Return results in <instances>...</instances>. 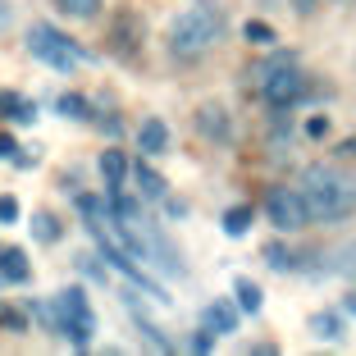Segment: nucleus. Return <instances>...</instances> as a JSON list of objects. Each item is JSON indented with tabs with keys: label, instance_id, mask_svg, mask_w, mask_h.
Here are the masks:
<instances>
[{
	"label": "nucleus",
	"instance_id": "1",
	"mask_svg": "<svg viewBox=\"0 0 356 356\" xmlns=\"http://www.w3.org/2000/svg\"><path fill=\"white\" fill-rule=\"evenodd\" d=\"M302 197H306V210L311 220L320 224H334V220H347L356 215V178L338 165H306L302 174Z\"/></svg>",
	"mask_w": 356,
	"mask_h": 356
},
{
	"label": "nucleus",
	"instance_id": "2",
	"mask_svg": "<svg viewBox=\"0 0 356 356\" xmlns=\"http://www.w3.org/2000/svg\"><path fill=\"white\" fill-rule=\"evenodd\" d=\"M224 37V19L210 5H192V10H183L174 19V28H169V51L178 55V60H197V55L215 51V42Z\"/></svg>",
	"mask_w": 356,
	"mask_h": 356
},
{
	"label": "nucleus",
	"instance_id": "3",
	"mask_svg": "<svg viewBox=\"0 0 356 356\" xmlns=\"http://www.w3.org/2000/svg\"><path fill=\"white\" fill-rule=\"evenodd\" d=\"M42 320L60 338H69L74 347H87L92 334H96V315H92V306H87L83 288H64V293H55V306H46Z\"/></svg>",
	"mask_w": 356,
	"mask_h": 356
},
{
	"label": "nucleus",
	"instance_id": "4",
	"mask_svg": "<svg viewBox=\"0 0 356 356\" xmlns=\"http://www.w3.org/2000/svg\"><path fill=\"white\" fill-rule=\"evenodd\" d=\"M261 96L270 105H293L306 96V74L297 69L293 55H279L274 64H265L261 69Z\"/></svg>",
	"mask_w": 356,
	"mask_h": 356
},
{
	"label": "nucleus",
	"instance_id": "5",
	"mask_svg": "<svg viewBox=\"0 0 356 356\" xmlns=\"http://www.w3.org/2000/svg\"><path fill=\"white\" fill-rule=\"evenodd\" d=\"M28 51L37 55V60H46L51 69H60V74H69L78 60H83V51H78L64 32H55L51 23H32V32H28Z\"/></svg>",
	"mask_w": 356,
	"mask_h": 356
},
{
	"label": "nucleus",
	"instance_id": "6",
	"mask_svg": "<svg viewBox=\"0 0 356 356\" xmlns=\"http://www.w3.org/2000/svg\"><path fill=\"white\" fill-rule=\"evenodd\" d=\"M265 215H270V224L279 233H297V229L311 224V210H306L302 188H270V197H265Z\"/></svg>",
	"mask_w": 356,
	"mask_h": 356
},
{
	"label": "nucleus",
	"instance_id": "7",
	"mask_svg": "<svg viewBox=\"0 0 356 356\" xmlns=\"http://www.w3.org/2000/svg\"><path fill=\"white\" fill-rule=\"evenodd\" d=\"M133 183H137V197L142 201H165L169 197V183L151 165H142V160H137V169H133Z\"/></svg>",
	"mask_w": 356,
	"mask_h": 356
},
{
	"label": "nucleus",
	"instance_id": "8",
	"mask_svg": "<svg viewBox=\"0 0 356 356\" xmlns=\"http://www.w3.org/2000/svg\"><path fill=\"white\" fill-rule=\"evenodd\" d=\"M137 147H142V156H160V151L169 147V128H165V119H147V124L137 128Z\"/></svg>",
	"mask_w": 356,
	"mask_h": 356
},
{
	"label": "nucleus",
	"instance_id": "9",
	"mask_svg": "<svg viewBox=\"0 0 356 356\" xmlns=\"http://www.w3.org/2000/svg\"><path fill=\"white\" fill-rule=\"evenodd\" d=\"M201 325H206L210 334H233V329H238V311H233L229 302H210L206 311H201Z\"/></svg>",
	"mask_w": 356,
	"mask_h": 356
},
{
	"label": "nucleus",
	"instance_id": "10",
	"mask_svg": "<svg viewBox=\"0 0 356 356\" xmlns=\"http://www.w3.org/2000/svg\"><path fill=\"white\" fill-rule=\"evenodd\" d=\"M197 128L206 137H220V142H224V137H229V115H224L220 105H201V110H197Z\"/></svg>",
	"mask_w": 356,
	"mask_h": 356
},
{
	"label": "nucleus",
	"instance_id": "11",
	"mask_svg": "<svg viewBox=\"0 0 356 356\" xmlns=\"http://www.w3.org/2000/svg\"><path fill=\"white\" fill-rule=\"evenodd\" d=\"M28 256L19 252V247H5L0 252V279H10V283H28Z\"/></svg>",
	"mask_w": 356,
	"mask_h": 356
},
{
	"label": "nucleus",
	"instance_id": "12",
	"mask_svg": "<svg viewBox=\"0 0 356 356\" xmlns=\"http://www.w3.org/2000/svg\"><path fill=\"white\" fill-rule=\"evenodd\" d=\"M311 334L325 338V343H338V338H343V315L338 311H315L311 315Z\"/></svg>",
	"mask_w": 356,
	"mask_h": 356
},
{
	"label": "nucleus",
	"instance_id": "13",
	"mask_svg": "<svg viewBox=\"0 0 356 356\" xmlns=\"http://www.w3.org/2000/svg\"><path fill=\"white\" fill-rule=\"evenodd\" d=\"M128 311H133L137 329H142V334L151 338V347H156V352H174V343H169V338H165V334H160V329H156V325H151V320H147V311L137 306V297H128Z\"/></svg>",
	"mask_w": 356,
	"mask_h": 356
},
{
	"label": "nucleus",
	"instance_id": "14",
	"mask_svg": "<svg viewBox=\"0 0 356 356\" xmlns=\"http://www.w3.org/2000/svg\"><path fill=\"white\" fill-rule=\"evenodd\" d=\"M0 110H5V119H14V124H32V119H37V105H28L14 92H0Z\"/></svg>",
	"mask_w": 356,
	"mask_h": 356
},
{
	"label": "nucleus",
	"instance_id": "15",
	"mask_svg": "<svg viewBox=\"0 0 356 356\" xmlns=\"http://www.w3.org/2000/svg\"><path fill=\"white\" fill-rule=\"evenodd\" d=\"M233 297H238V306H242V311H252V315L265 306V293L256 288L252 279H238V283H233Z\"/></svg>",
	"mask_w": 356,
	"mask_h": 356
},
{
	"label": "nucleus",
	"instance_id": "16",
	"mask_svg": "<svg viewBox=\"0 0 356 356\" xmlns=\"http://www.w3.org/2000/svg\"><path fill=\"white\" fill-rule=\"evenodd\" d=\"M247 229H252V206H229L224 210V233H229V238H242Z\"/></svg>",
	"mask_w": 356,
	"mask_h": 356
},
{
	"label": "nucleus",
	"instance_id": "17",
	"mask_svg": "<svg viewBox=\"0 0 356 356\" xmlns=\"http://www.w3.org/2000/svg\"><path fill=\"white\" fill-rule=\"evenodd\" d=\"M101 178H105V188H110V192L124 183V156H119V151H105V156H101Z\"/></svg>",
	"mask_w": 356,
	"mask_h": 356
},
{
	"label": "nucleus",
	"instance_id": "18",
	"mask_svg": "<svg viewBox=\"0 0 356 356\" xmlns=\"http://www.w3.org/2000/svg\"><path fill=\"white\" fill-rule=\"evenodd\" d=\"M32 233H37V242H60V220L46 215V210H37L32 215Z\"/></svg>",
	"mask_w": 356,
	"mask_h": 356
},
{
	"label": "nucleus",
	"instance_id": "19",
	"mask_svg": "<svg viewBox=\"0 0 356 356\" xmlns=\"http://www.w3.org/2000/svg\"><path fill=\"white\" fill-rule=\"evenodd\" d=\"M334 274H343V279H356V242H347V247H338L334 252V265H329Z\"/></svg>",
	"mask_w": 356,
	"mask_h": 356
},
{
	"label": "nucleus",
	"instance_id": "20",
	"mask_svg": "<svg viewBox=\"0 0 356 356\" xmlns=\"http://www.w3.org/2000/svg\"><path fill=\"white\" fill-rule=\"evenodd\" d=\"M265 261H270V270H279V274L297 270V256H293V252H283L279 242H270V247H265Z\"/></svg>",
	"mask_w": 356,
	"mask_h": 356
},
{
	"label": "nucleus",
	"instance_id": "21",
	"mask_svg": "<svg viewBox=\"0 0 356 356\" xmlns=\"http://www.w3.org/2000/svg\"><path fill=\"white\" fill-rule=\"evenodd\" d=\"M55 5H60L69 19H92V14L101 10V0H55Z\"/></svg>",
	"mask_w": 356,
	"mask_h": 356
},
{
	"label": "nucleus",
	"instance_id": "22",
	"mask_svg": "<svg viewBox=\"0 0 356 356\" xmlns=\"http://www.w3.org/2000/svg\"><path fill=\"white\" fill-rule=\"evenodd\" d=\"M60 115L64 119H92V115H87V101H83V96H74V92L60 96Z\"/></svg>",
	"mask_w": 356,
	"mask_h": 356
},
{
	"label": "nucleus",
	"instance_id": "23",
	"mask_svg": "<svg viewBox=\"0 0 356 356\" xmlns=\"http://www.w3.org/2000/svg\"><path fill=\"white\" fill-rule=\"evenodd\" d=\"M242 32H247V42H252V46H274V28H270V23H261V19H252Z\"/></svg>",
	"mask_w": 356,
	"mask_h": 356
},
{
	"label": "nucleus",
	"instance_id": "24",
	"mask_svg": "<svg viewBox=\"0 0 356 356\" xmlns=\"http://www.w3.org/2000/svg\"><path fill=\"white\" fill-rule=\"evenodd\" d=\"M19 220V201L14 197H0V224H14Z\"/></svg>",
	"mask_w": 356,
	"mask_h": 356
},
{
	"label": "nucleus",
	"instance_id": "25",
	"mask_svg": "<svg viewBox=\"0 0 356 356\" xmlns=\"http://www.w3.org/2000/svg\"><path fill=\"white\" fill-rule=\"evenodd\" d=\"M0 160H19V142L10 133H0Z\"/></svg>",
	"mask_w": 356,
	"mask_h": 356
},
{
	"label": "nucleus",
	"instance_id": "26",
	"mask_svg": "<svg viewBox=\"0 0 356 356\" xmlns=\"http://www.w3.org/2000/svg\"><path fill=\"white\" fill-rule=\"evenodd\" d=\"M215 347V338H210V329H201L197 338H192V352H210Z\"/></svg>",
	"mask_w": 356,
	"mask_h": 356
},
{
	"label": "nucleus",
	"instance_id": "27",
	"mask_svg": "<svg viewBox=\"0 0 356 356\" xmlns=\"http://www.w3.org/2000/svg\"><path fill=\"white\" fill-rule=\"evenodd\" d=\"M306 133H311V137H325V133H329V119H325V115H315L311 124H306Z\"/></svg>",
	"mask_w": 356,
	"mask_h": 356
},
{
	"label": "nucleus",
	"instance_id": "28",
	"mask_svg": "<svg viewBox=\"0 0 356 356\" xmlns=\"http://www.w3.org/2000/svg\"><path fill=\"white\" fill-rule=\"evenodd\" d=\"M293 5H297V14H311L315 5H320V0H293Z\"/></svg>",
	"mask_w": 356,
	"mask_h": 356
},
{
	"label": "nucleus",
	"instance_id": "29",
	"mask_svg": "<svg viewBox=\"0 0 356 356\" xmlns=\"http://www.w3.org/2000/svg\"><path fill=\"white\" fill-rule=\"evenodd\" d=\"M5 23H10V10H5V5H0V28H5Z\"/></svg>",
	"mask_w": 356,
	"mask_h": 356
},
{
	"label": "nucleus",
	"instance_id": "30",
	"mask_svg": "<svg viewBox=\"0 0 356 356\" xmlns=\"http://www.w3.org/2000/svg\"><path fill=\"white\" fill-rule=\"evenodd\" d=\"M343 151H347V156H356V137H352V142H347V147H343Z\"/></svg>",
	"mask_w": 356,
	"mask_h": 356
},
{
	"label": "nucleus",
	"instance_id": "31",
	"mask_svg": "<svg viewBox=\"0 0 356 356\" xmlns=\"http://www.w3.org/2000/svg\"><path fill=\"white\" fill-rule=\"evenodd\" d=\"M347 311H352V315H356V293H352V297H347Z\"/></svg>",
	"mask_w": 356,
	"mask_h": 356
}]
</instances>
